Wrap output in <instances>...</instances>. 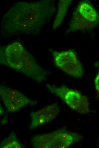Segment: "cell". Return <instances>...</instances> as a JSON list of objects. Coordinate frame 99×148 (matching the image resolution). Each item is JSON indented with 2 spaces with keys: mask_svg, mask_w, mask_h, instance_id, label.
<instances>
[{
  "mask_svg": "<svg viewBox=\"0 0 99 148\" xmlns=\"http://www.w3.org/2000/svg\"><path fill=\"white\" fill-rule=\"evenodd\" d=\"M55 10L53 3L48 0L15 3L2 17L1 34L4 38L19 34H37Z\"/></svg>",
  "mask_w": 99,
  "mask_h": 148,
  "instance_id": "obj_1",
  "label": "cell"
},
{
  "mask_svg": "<svg viewBox=\"0 0 99 148\" xmlns=\"http://www.w3.org/2000/svg\"><path fill=\"white\" fill-rule=\"evenodd\" d=\"M0 95L7 110L14 112L32 102L19 91L4 85L0 87Z\"/></svg>",
  "mask_w": 99,
  "mask_h": 148,
  "instance_id": "obj_6",
  "label": "cell"
},
{
  "mask_svg": "<svg viewBox=\"0 0 99 148\" xmlns=\"http://www.w3.org/2000/svg\"><path fill=\"white\" fill-rule=\"evenodd\" d=\"M95 65L98 70L94 79V85L96 92L99 96V60L96 63Z\"/></svg>",
  "mask_w": 99,
  "mask_h": 148,
  "instance_id": "obj_11",
  "label": "cell"
},
{
  "mask_svg": "<svg viewBox=\"0 0 99 148\" xmlns=\"http://www.w3.org/2000/svg\"><path fill=\"white\" fill-rule=\"evenodd\" d=\"M98 146L99 147V139L98 140Z\"/></svg>",
  "mask_w": 99,
  "mask_h": 148,
  "instance_id": "obj_12",
  "label": "cell"
},
{
  "mask_svg": "<svg viewBox=\"0 0 99 148\" xmlns=\"http://www.w3.org/2000/svg\"><path fill=\"white\" fill-rule=\"evenodd\" d=\"M46 86L52 93L60 98L71 108L81 114L88 112L89 104L87 98L79 92L62 86L48 84Z\"/></svg>",
  "mask_w": 99,
  "mask_h": 148,
  "instance_id": "obj_4",
  "label": "cell"
},
{
  "mask_svg": "<svg viewBox=\"0 0 99 148\" xmlns=\"http://www.w3.org/2000/svg\"><path fill=\"white\" fill-rule=\"evenodd\" d=\"M59 111L58 106L53 104L38 111L31 112L30 114L31 121L30 129H36L42 124L53 120L57 116Z\"/></svg>",
  "mask_w": 99,
  "mask_h": 148,
  "instance_id": "obj_7",
  "label": "cell"
},
{
  "mask_svg": "<svg viewBox=\"0 0 99 148\" xmlns=\"http://www.w3.org/2000/svg\"><path fill=\"white\" fill-rule=\"evenodd\" d=\"M61 2L59 6V11L57 17L54 21V27L57 28L62 21L64 16L67 7L68 2L66 1H62Z\"/></svg>",
  "mask_w": 99,
  "mask_h": 148,
  "instance_id": "obj_10",
  "label": "cell"
},
{
  "mask_svg": "<svg viewBox=\"0 0 99 148\" xmlns=\"http://www.w3.org/2000/svg\"><path fill=\"white\" fill-rule=\"evenodd\" d=\"M77 133L58 130L49 133L36 135L31 139L32 146L36 148H65L80 140Z\"/></svg>",
  "mask_w": 99,
  "mask_h": 148,
  "instance_id": "obj_3",
  "label": "cell"
},
{
  "mask_svg": "<svg viewBox=\"0 0 99 148\" xmlns=\"http://www.w3.org/2000/svg\"><path fill=\"white\" fill-rule=\"evenodd\" d=\"M0 60L8 67L38 83L45 80L46 71L18 42L6 46L1 52Z\"/></svg>",
  "mask_w": 99,
  "mask_h": 148,
  "instance_id": "obj_2",
  "label": "cell"
},
{
  "mask_svg": "<svg viewBox=\"0 0 99 148\" xmlns=\"http://www.w3.org/2000/svg\"><path fill=\"white\" fill-rule=\"evenodd\" d=\"M77 17H79V20H77L78 26L84 24L85 28H91L97 23L99 19L98 14L95 10L88 4L83 2L79 6L77 12ZM81 26V25H80Z\"/></svg>",
  "mask_w": 99,
  "mask_h": 148,
  "instance_id": "obj_8",
  "label": "cell"
},
{
  "mask_svg": "<svg viewBox=\"0 0 99 148\" xmlns=\"http://www.w3.org/2000/svg\"><path fill=\"white\" fill-rule=\"evenodd\" d=\"M55 65L67 74L77 78H80L83 70L75 53L72 50L58 52L51 50Z\"/></svg>",
  "mask_w": 99,
  "mask_h": 148,
  "instance_id": "obj_5",
  "label": "cell"
},
{
  "mask_svg": "<svg viewBox=\"0 0 99 148\" xmlns=\"http://www.w3.org/2000/svg\"><path fill=\"white\" fill-rule=\"evenodd\" d=\"M0 147L22 148L24 147L18 140L15 134L12 132L1 141L0 144Z\"/></svg>",
  "mask_w": 99,
  "mask_h": 148,
  "instance_id": "obj_9",
  "label": "cell"
}]
</instances>
